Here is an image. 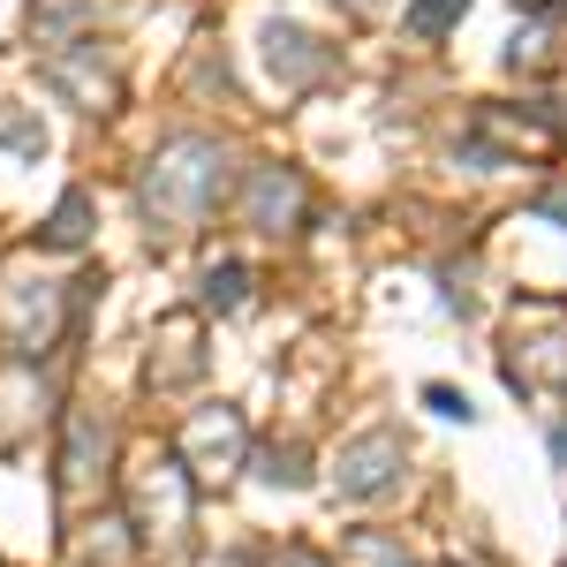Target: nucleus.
<instances>
[{
	"label": "nucleus",
	"instance_id": "1",
	"mask_svg": "<svg viewBox=\"0 0 567 567\" xmlns=\"http://www.w3.org/2000/svg\"><path fill=\"white\" fill-rule=\"evenodd\" d=\"M219 182H227V159H219L213 136H175L152 167H144V219H152V235L167 227V235H189L197 219L219 205Z\"/></svg>",
	"mask_w": 567,
	"mask_h": 567
},
{
	"label": "nucleus",
	"instance_id": "2",
	"mask_svg": "<svg viewBox=\"0 0 567 567\" xmlns=\"http://www.w3.org/2000/svg\"><path fill=\"white\" fill-rule=\"evenodd\" d=\"M130 507H136L144 545H182V529H189V470L175 454H152L130 477Z\"/></svg>",
	"mask_w": 567,
	"mask_h": 567
},
{
	"label": "nucleus",
	"instance_id": "3",
	"mask_svg": "<svg viewBox=\"0 0 567 567\" xmlns=\"http://www.w3.org/2000/svg\"><path fill=\"white\" fill-rule=\"evenodd\" d=\"M507 379L515 386H567V318L560 310H523L507 333Z\"/></svg>",
	"mask_w": 567,
	"mask_h": 567
},
{
	"label": "nucleus",
	"instance_id": "4",
	"mask_svg": "<svg viewBox=\"0 0 567 567\" xmlns=\"http://www.w3.org/2000/svg\"><path fill=\"white\" fill-rule=\"evenodd\" d=\"M401 462H409V446L393 432H363L341 446V470H333V484H341V499H379V492H393L401 484Z\"/></svg>",
	"mask_w": 567,
	"mask_h": 567
},
{
	"label": "nucleus",
	"instance_id": "5",
	"mask_svg": "<svg viewBox=\"0 0 567 567\" xmlns=\"http://www.w3.org/2000/svg\"><path fill=\"white\" fill-rule=\"evenodd\" d=\"M243 446H250V432H243V416L235 409H205V416H189V432H182V470H197V477H235V462H243Z\"/></svg>",
	"mask_w": 567,
	"mask_h": 567
},
{
	"label": "nucleus",
	"instance_id": "6",
	"mask_svg": "<svg viewBox=\"0 0 567 567\" xmlns=\"http://www.w3.org/2000/svg\"><path fill=\"white\" fill-rule=\"evenodd\" d=\"M53 333H61V288H53V280H31V288L16 296V318H8V349L16 355H45Z\"/></svg>",
	"mask_w": 567,
	"mask_h": 567
},
{
	"label": "nucleus",
	"instance_id": "7",
	"mask_svg": "<svg viewBox=\"0 0 567 567\" xmlns=\"http://www.w3.org/2000/svg\"><path fill=\"white\" fill-rule=\"evenodd\" d=\"M243 219H250V227H265V235L296 227V219H303V182L280 175V167H258V175H250V189H243Z\"/></svg>",
	"mask_w": 567,
	"mask_h": 567
},
{
	"label": "nucleus",
	"instance_id": "8",
	"mask_svg": "<svg viewBox=\"0 0 567 567\" xmlns=\"http://www.w3.org/2000/svg\"><path fill=\"white\" fill-rule=\"evenodd\" d=\"M106 446H114V424L91 416V409H76V416H69V454H61V492H84V484L106 470Z\"/></svg>",
	"mask_w": 567,
	"mask_h": 567
},
{
	"label": "nucleus",
	"instance_id": "9",
	"mask_svg": "<svg viewBox=\"0 0 567 567\" xmlns=\"http://www.w3.org/2000/svg\"><path fill=\"white\" fill-rule=\"evenodd\" d=\"M265 61H272L280 84H310V76L333 69V53L310 39V31H296V23H272V31H265Z\"/></svg>",
	"mask_w": 567,
	"mask_h": 567
},
{
	"label": "nucleus",
	"instance_id": "10",
	"mask_svg": "<svg viewBox=\"0 0 567 567\" xmlns=\"http://www.w3.org/2000/svg\"><path fill=\"white\" fill-rule=\"evenodd\" d=\"M84 235H91V197H84V189H69V197L53 205V219H45V243H53V250H76Z\"/></svg>",
	"mask_w": 567,
	"mask_h": 567
},
{
	"label": "nucleus",
	"instance_id": "11",
	"mask_svg": "<svg viewBox=\"0 0 567 567\" xmlns=\"http://www.w3.org/2000/svg\"><path fill=\"white\" fill-rule=\"evenodd\" d=\"M341 567H416L401 553V537H379V529H355L349 545H341Z\"/></svg>",
	"mask_w": 567,
	"mask_h": 567
},
{
	"label": "nucleus",
	"instance_id": "12",
	"mask_svg": "<svg viewBox=\"0 0 567 567\" xmlns=\"http://www.w3.org/2000/svg\"><path fill=\"white\" fill-rule=\"evenodd\" d=\"M205 303L213 310H243L250 303V265H213V272H205Z\"/></svg>",
	"mask_w": 567,
	"mask_h": 567
},
{
	"label": "nucleus",
	"instance_id": "13",
	"mask_svg": "<svg viewBox=\"0 0 567 567\" xmlns=\"http://www.w3.org/2000/svg\"><path fill=\"white\" fill-rule=\"evenodd\" d=\"M462 8H470V0H409V31H424V39H446V31L462 23Z\"/></svg>",
	"mask_w": 567,
	"mask_h": 567
},
{
	"label": "nucleus",
	"instance_id": "14",
	"mask_svg": "<svg viewBox=\"0 0 567 567\" xmlns=\"http://www.w3.org/2000/svg\"><path fill=\"white\" fill-rule=\"evenodd\" d=\"M265 477L272 484H303V446H272V454H265Z\"/></svg>",
	"mask_w": 567,
	"mask_h": 567
},
{
	"label": "nucleus",
	"instance_id": "15",
	"mask_svg": "<svg viewBox=\"0 0 567 567\" xmlns=\"http://www.w3.org/2000/svg\"><path fill=\"white\" fill-rule=\"evenodd\" d=\"M265 567H326V560H318L310 545H280V553H272V560H265Z\"/></svg>",
	"mask_w": 567,
	"mask_h": 567
},
{
	"label": "nucleus",
	"instance_id": "16",
	"mask_svg": "<svg viewBox=\"0 0 567 567\" xmlns=\"http://www.w3.org/2000/svg\"><path fill=\"white\" fill-rule=\"evenodd\" d=\"M432 409H439V416H470V401H462V393H446V386H432Z\"/></svg>",
	"mask_w": 567,
	"mask_h": 567
},
{
	"label": "nucleus",
	"instance_id": "17",
	"mask_svg": "<svg viewBox=\"0 0 567 567\" xmlns=\"http://www.w3.org/2000/svg\"><path fill=\"white\" fill-rule=\"evenodd\" d=\"M537 213H560L567 219V189H545V197H537Z\"/></svg>",
	"mask_w": 567,
	"mask_h": 567
},
{
	"label": "nucleus",
	"instance_id": "18",
	"mask_svg": "<svg viewBox=\"0 0 567 567\" xmlns=\"http://www.w3.org/2000/svg\"><path fill=\"white\" fill-rule=\"evenodd\" d=\"M553 454H560V462H567V424H560V432H553Z\"/></svg>",
	"mask_w": 567,
	"mask_h": 567
},
{
	"label": "nucleus",
	"instance_id": "19",
	"mask_svg": "<svg viewBox=\"0 0 567 567\" xmlns=\"http://www.w3.org/2000/svg\"><path fill=\"white\" fill-rule=\"evenodd\" d=\"M205 567H243V560H235V553H227V560H205Z\"/></svg>",
	"mask_w": 567,
	"mask_h": 567
}]
</instances>
